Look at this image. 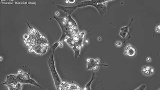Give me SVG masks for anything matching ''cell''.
<instances>
[{
    "mask_svg": "<svg viewBox=\"0 0 160 90\" xmlns=\"http://www.w3.org/2000/svg\"><path fill=\"white\" fill-rule=\"evenodd\" d=\"M29 28L28 34L24 35V43L29 52L39 55L45 54L49 49L48 41L46 37L27 22Z\"/></svg>",
    "mask_w": 160,
    "mask_h": 90,
    "instance_id": "1",
    "label": "cell"
},
{
    "mask_svg": "<svg viewBox=\"0 0 160 90\" xmlns=\"http://www.w3.org/2000/svg\"><path fill=\"white\" fill-rule=\"evenodd\" d=\"M48 64L56 89L62 90L64 81L61 80L57 71L54 60V53H53V54L49 57Z\"/></svg>",
    "mask_w": 160,
    "mask_h": 90,
    "instance_id": "2",
    "label": "cell"
},
{
    "mask_svg": "<svg viewBox=\"0 0 160 90\" xmlns=\"http://www.w3.org/2000/svg\"><path fill=\"white\" fill-rule=\"evenodd\" d=\"M2 85H6L10 90H21L22 88V84L18 80L17 75L14 74L7 76Z\"/></svg>",
    "mask_w": 160,
    "mask_h": 90,
    "instance_id": "3",
    "label": "cell"
},
{
    "mask_svg": "<svg viewBox=\"0 0 160 90\" xmlns=\"http://www.w3.org/2000/svg\"><path fill=\"white\" fill-rule=\"evenodd\" d=\"M54 18L58 23L62 30V36L59 41L62 43L66 37H69L70 29L68 26L66 17L59 18L54 17Z\"/></svg>",
    "mask_w": 160,
    "mask_h": 90,
    "instance_id": "4",
    "label": "cell"
},
{
    "mask_svg": "<svg viewBox=\"0 0 160 90\" xmlns=\"http://www.w3.org/2000/svg\"><path fill=\"white\" fill-rule=\"evenodd\" d=\"M17 76L19 81L22 84H30L41 88L36 81L30 78L29 73L24 72L22 70H19Z\"/></svg>",
    "mask_w": 160,
    "mask_h": 90,
    "instance_id": "5",
    "label": "cell"
},
{
    "mask_svg": "<svg viewBox=\"0 0 160 90\" xmlns=\"http://www.w3.org/2000/svg\"><path fill=\"white\" fill-rule=\"evenodd\" d=\"M86 70H92L96 71L101 66H108L105 64H100V60L99 58H88L86 61Z\"/></svg>",
    "mask_w": 160,
    "mask_h": 90,
    "instance_id": "6",
    "label": "cell"
},
{
    "mask_svg": "<svg viewBox=\"0 0 160 90\" xmlns=\"http://www.w3.org/2000/svg\"><path fill=\"white\" fill-rule=\"evenodd\" d=\"M104 2L103 0L95 1V2L92 6L94 7L98 11L100 16H102L106 13L107 9V5L108 2Z\"/></svg>",
    "mask_w": 160,
    "mask_h": 90,
    "instance_id": "7",
    "label": "cell"
},
{
    "mask_svg": "<svg viewBox=\"0 0 160 90\" xmlns=\"http://www.w3.org/2000/svg\"><path fill=\"white\" fill-rule=\"evenodd\" d=\"M57 6L59 9L65 13L67 15H71L76 10L79 8L78 5L71 6H66L60 5H57Z\"/></svg>",
    "mask_w": 160,
    "mask_h": 90,
    "instance_id": "8",
    "label": "cell"
},
{
    "mask_svg": "<svg viewBox=\"0 0 160 90\" xmlns=\"http://www.w3.org/2000/svg\"><path fill=\"white\" fill-rule=\"evenodd\" d=\"M123 54L125 56L133 57L136 54V50L131 44H129L125 47Z\"/></svg>",
    "mask_w": 160,
    "mask_h": 90,
    "instance_id": "9",
    "label": "cell"
},
{
    "mask_svg": "<svg viewBox=\"0 0 160 90\" xmlns=\"http://www.w3.org/2000/svg\"><path fill=\"white\" fill-rule=\"evenodd\" d=\"M141 72L144 76H150L153 75L154 73L155 70L154 68L151 66L145 65L142 67Z\"/></svg>",
    "mask_w": 160,
    "mask_h": 90,
    "instance_id": "10",
    "label": "cell"
},
{
    "mask_svg": "<svg viewBox=\"0 0 160 90\" xmlns=\"http://www.w3.org/2000/svg\"><path fill=\"white\" fill-rule=\"evenodd\" d=\"M133 21V19H132L129 25L123 27L120 29L119 36L123 38H125L127 34H130L128 33L129 28L130 26L131 25Z\"/></svg>",
    "mask_w": 160,
    "mask_h": 90,
    "instance_id": "11",
    "label": "cell"
},
{
    "mask_svg": "<svg viewBox=\"0 0 160 90\" xmlns=\"http://www.w3.org/2000/svg\"><path fill=\"white\" fill-rule=\"evenodd\" d=\"M73 49L76 45V42L72 38L66 37L64 41Z\"/></svg>",
    "mask_w": 160,
    "mask_h": 90,
    "instance_id": "12",
    "label": "cell"
},
{
    "mask_svg": "<svg viewBox=\"0 0 160 90\" xmlns=\"http://www.w3.org/2000/svg\"><path fill=\"white\" fill-rule=\"evenodd\" d=\"M92 77L88 83L85 85V87L84 88V90H91V86L92 84V82L95 79V72L93 70H92Z\"/></svg>",
    "mask_w": 160,
    "mask_h": 90,
    "instance_id": "13",
    "label": "cell"
},
{
    "mask_svg": "<svg viewBox=\"0 0 160 90\" xmlns=\"http://www.w3.org/2000/svg\"><path fill=\"white\" fill-rule=\"evenodd\" d=\"M61 43L60 41H58L52 45V48L53 50V53H54V51L56 50L58 46H60V45L62 44Z\"/></svg>",
    "mask_w": 160,
    "mask_h": 90,
    "instance_id": "14",
    "label": "cell"
},
{
    "mask_svg": "<svg viewBox=\"0 0 160 90\" xmlns=\"http://www.w3.org/2000/svg\"><path fill=\"white\" fill-rule=\"evenodd\" d=\"M146 85L145 84H143L140 85L137 88L135 89V90H145L146 89Z\"/></svg>",
    "mask_w": 160,
    "mask_h": 90,
    "instance_id": "15",
    "label": "cell"
},
{
    "mask_svg": "<svg viewBox=\"0 0 160 90\" xmlns=\"http://www.w3.org/2000/svg\"><path fill=\"white\" fill-rule=\"evenodd\" d=\"M123 44V43L121 41H118L115 42V45L116 47L120 48L122 46Z\"/></svg>",
    "mask_w": 160,
    "mask_h": 90,
    "instance_id": "16",
    "label": "cell"
},
{
    "mask_svg": "<svg viewBox=\"0 0 160 90\" xmlns=\"http://www.w3.org/2000/svg\"><path fill=\"white\" fill-rule=\"evenodd\" d=\"M155 30L156 33H159L160 32V25H159L156 26L155 28Z\"/></svg>",
    "mask_w": 160,
    "mask_h": 90,
    "instance_id": "17",
    "label": "cell"
},
{
    "mask_svg": "<svg viewBox=\"0 0 160 90\" xmlns=\"http://www.w3.org/2000/svg\"><path fill=\"white\" fill-rule=\"evenodd\" d=\"M146 61L147 62H150L152 61L151 58L150 57H147L146 58Z\"/></svg>",
    "mask_w": 160,
    "mask_h": 90,
    "instance_id": "18",
    "label": "cell"
}]
</instances>
